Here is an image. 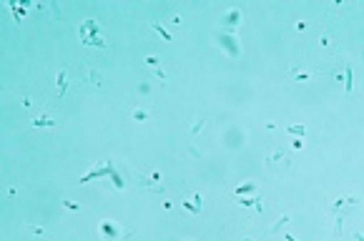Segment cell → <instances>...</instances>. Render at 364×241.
Returning <instances> with one entry per match:
<instances>
[{"mask_svg": "<svg viewBox=\"0 0 364 241\" xmlns=\"http://www.w3.org/2000/svg\"><path fill=\"white\" fill-rule=\"evenodd\" d=\"M347 90H352V68H347Z\"/></svg>", "mask_w": 364, "mask_h": 241, "instance_id": "1", "label": "cell"}]
</instances>
